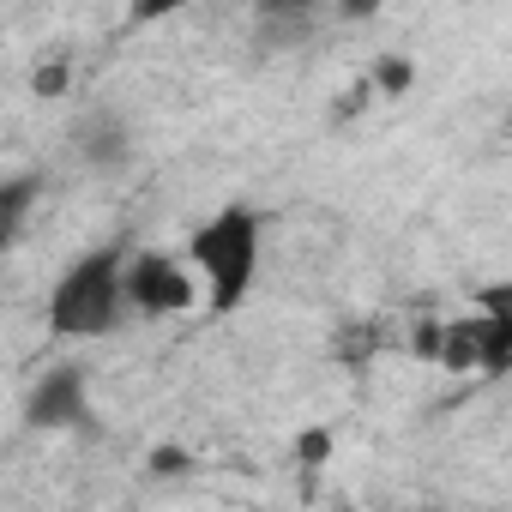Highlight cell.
Segmentation results:
<instances>
[{
	"mask_svg": "<svg viewBox=\"0 0 512 512\" xmlns=\"http://www.w3.org/2000/svg\"><path fill=\"white\" fill-rule=\"evenodd\" d=\"M260 211L253 205H223L217 217H205L187 241V260L205 284V308L211 314H235L260 278Z\"/></svg>",
	"mask_w": 512,
	"mask_h": 512,
	"instance_id": "obj_1",
	"label": "cell"
},
{
	"mask_svg": "<svg viewBox=\"0 0 512 512\" xmlns=\"http://www.w3.org/2000/svg\"><path fill=\"white\" fill-rule=\"evenodd\" d=\"M127 314V247H91L49 290V332L55 338H109Z\"/></svg>",
	"mask_w": 512,
	"mask_h": 512,
	"instance_id": "obj_2",
	"label": "cell"
},
{
	"mask_svg": "<svg viewBox=\"0 0 512 512\" xmlns=\"http://www.w3.org/2000/svg\"><path fill=\"white\" fill-rule=\"evenodd\" d=\"M193 260H175L163 247H139L127 253V308L145 320H169L193 308Z\"/></svg>",
	"mask_w": 512,
	"mask_h": 512,
	"instance_id": "obj_3",
	"label": "cell"
},
{
	"mask_svg": "<svg viewBox=\"0 0 512 512\" xmlns=\"http://www.w3.org/2000/svg\"><path fill=\"white\" fill-rule=\"evenodd\" d=\"M85 416H91V380H85L79 362L49 368V374L31 386V398H25V422H31V428H49V434L85 428Z\"/></svg>",
	"mask_w": 512,
	"mask_h": 512,
	"instance_id": "obj_4",
	"label": "cell"
},
{
	"mask_svg": "<svg viewBox=\"0 0 512 512\" xmlns=\"http://www.w3.org/2000/svg\"><path fill=\"white\" fill-rule=\"evenodd\" d=\"M476 314L488 326V362L482 374H512V278L476 290Z\"/></svg>",
	"mask_w": 512,
	"mask_h": 512,
	"instance_id": "obj_5",
	"label": "cell"
},
{
	"mask_svg": "<svg viewBox=\"0 0 512 512\" xmlns=\"http://www.w3.org/2000/svg\"><path fill=\"white\" fill-rule=\"evenodd\" d=\"M127 151H133V139H127L121 115L97 109V115H85V121H79V157H85L91 169H121V163H127Z\"/></svg>",
	"mask_w": 512,
	"mask_h": 512,
	"instance_id": "obj_6",
	"label": "cell"
},
{
	"mask_svg": "<svg viewBox=\"0 0 512 512\" xmlns=\"http://www.w3.org/2000/svg\"><path fill=\"white\" fill-rule=\"evenodd\" d=\"M482 362H488V326H482V314L476 320H446V344H440L434 368H446V374H482Z\"/></svg>",
	"mask_w": 512,
	"mask_h": 512,
	"instance_id": "obj_7",
	"label": "cell"
},
{
	"mask_svg": "<svg viewBox=\"0 0 512 512\" xmlns=\"http://www.w3.org/2000/svg\"><path fill=\"white\" fill-rule=\"evenodd\" d=\"M314 37V13L302 7H260V43L266 49H296Z\"/></svg>",
	"mask_w": 512,
	"mask_h": 512,
	"instance_id": "obj_8",
	"label": "cell"
},
{
	"mask_svg": "<svg viewBox=\"0 0 512 512\" xmlns=\"http://www.w3.org/2000/svg\"><path fill=\"white\" fill-rule=\"evenodd\" d=\"M374 350H380V326H374V320H344L338 338H332V356H338L344 368H368Z\"/></svg>",
	"mask_w": 512,
	"mask_h": 512,
	"instance_id": "obj_9",
	"label": "cell"
},
{
	"mask_svg": "<svg viewBox=\"0 0 512 512\" xmlns=\"http://www.w3.org/2000/svg\"><path fill=\"white\" fill-rule=\"evenodd\" d=\"M43 193V181L37 175H13L7 187H0V229H7V241H19V229H25V211H31V199Z\"/></svg>",
	"mask_w": 512,
	"mask_h": 512,
	"instance_id": "obj_10",
	"label": "cell"
},
{
	"mask_svg": "<svg viewBox=\"0 0 512 512\" xmlns=\"http://www.w3.org/2000/svg\"><path fill=\"white\" fill-rule=\"evenodd\" d=\"M374 91H386V97H404L410 91V79H416V67L404 61V55H386V61H374Z\"/></svg>",
	"mask_w": 512,
	"mask_h": 512,
	"instance_id": "obj_11",
	"label": "cell"
},
{
	"mask_svg": "<svg viewBox=\"0 0 512 512\" xmlns=\"http://www.w3.org/2000/svg\"><path fill=\"white\" fill-rule=\"evenodd\" d=\"M440 344H446V320H410V356L416 362H440Z\"/></svg>",
	"mask_w": 512,
	"mask_h": 512,
	"instance_id": "obj_12",
	"label": "cell"
},
{
	"mask_svg": "<svg viewBox=\"0 0 512 512\" xmlns=\"http://www.w3.org/2000/svg\"><path fill=\"white\" fill-rule=\"evenodd\" d=\"M181 7H187V0H127V25L145 31V25H157V19H175Z\"/></svg>",
	"mask_w": 512,
	"mask_h": 512,
	"instance_id": "obj_13",
	"label": "cell"
},
{
	"mask_svg": "<svg viewBox=\"0 0 512 512\" xmlns=\"http://www.w3.org/2000/svg\"><path fill=\"white\" fill-rule=\"evenodd\" d=\"M67 85H73V67H67V61H43V67L31 73V91H37V97H61Z\"/></svg>",
	"mask_w": 512,
	"mask_h": 512,
	"instance_id": "obj_14",
	"label": "cell"
},
{
	"mask_svg": "<svg viewBox=\"0 0 512 512\" xmlns=\"http://www.w3.org/2000/svg\"><path fill=\"white\" fill-rule=\"evenodd\" d=\"M296 458H302V464H326V458H332V428H308V434L296 440Z\"/></svg>",
	"mask_w": 512,
	"mask_h": 512,
	"instance_id": "obj_15",
	"label": "cell"
},
{
	"mask_svg": "<svg viewBox=\"0 0 512 512\" xmlns=\"http://www.w3.org/2000/svg\"><path fill=\"white\" fill-rule=\"evenodd\" d=\"M145 464H151V476H187V470H193V458H187L181 446H157Z\"/></svg>",
	"mask_w": 512,
	"mask_h": 512,
	"instance_id": "obj_16",
	"label": "cell"
},
{
	"mask_svg": "<svg viewBox=\"0 0 512 512\" xmlns=\"http://www.w3.org/2000/svg\"><path fill=\"white\" fill-rule=\"evenodd\" d=\"M374 13H386V0H338V19L344 25H368Z\"/></svg>",
	"mask_w": 512,
	"mask_h": 512,
	"instance_id": "obj_17",
	"label": "cell"
},
{
	"mask_svg": "<svg viewBox=\"0 0 512 512\" xmlns=\"http://www.w3.org/2000/svg\"><path fill=\"white\" fill-rule=\"evenodd\" d=\"M260 7H302V13H320V0H260Z\"/></svg>",
	"mask_w": 512,
	"mask_h": 512,
	"instance_id": "obj_18",
	"label": "cell"
},
{
	"mask_svg": "<svg viewBox=\"0 0 512 512\" xmlns=\"http://www.w3.org/2000/svg\"><path fill=\"white\" fill-rule=\"evenodd\" d=\"M506 133H512V121H506Z\"/></svg>",
	"mask_w": 512,
	"mask_h": 512,
	"instance_id": "obj_19",
	"label": "cell"
}]
</instances>
